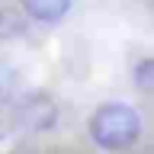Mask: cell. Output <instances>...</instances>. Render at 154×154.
<instances>
[{"label":"cell","mask_w":154,"mask_h":154,"mask_svg":"<svg viewBox=\"0 0 154 154\" xmlns=\"http://www.w3.org/2000/svg\"><path fill=\"white\" fill-rule=\"evenodd\" d=\"M90 135L106 151H125L138 141L141 135V119L132 106L125 103H106L100 106L90 119Z\"/></svg>","instance_id":"1"},{"label":"cell","mask_w":154,"mask_h":154,"mask_svg":"<svg viewBox=\"0 0 154 154\" xmlns=\"http://www.w3.org/2000/svg\"><path fill=\"white\" fill-rule=\"evenodd\" d=\"M55 119H58V109H55V103H48L45 96L26 100L23 109H19V122L26 125V128H32V132H45V128H51Z\"/></svg>","instance_id":"2"},{"label":"cell","mask_w":154,"mask_h":154,"mask_svg":"<svg viewBox=\"0 0 154 154\" xmlns=\"http://www.w3.org/2000/svg\"><path fill=\"white\" fill-rule=\"evenodd\" d=\"M23 7L32 19H42V23H55L67 13L71 0H23Z\"/></svg>","instance_id":"3"},{"label":"cell","mask_w":154,"mask_h":154,"mask_svg":"<svg viewBox=\"0 0 154 154\" xmlns=\"http://www.w3.org/2000/svg\"><path fill=\"white\" fill-rule=\"evenodd\" d=\"M135 84H138V90H144V93H154V58L138 61V67H135Z\"/></svg>","instance_id":"4"}]
</instances>
